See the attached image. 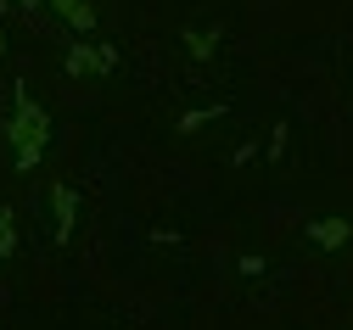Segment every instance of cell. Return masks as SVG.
<instances>
[{"mask_svg":"<svg viewBox=\"0 0 353 330\" xmlns=\"http://www.w3.org/2000/svg\"><path fill=\"white\" fill-rule=\"evenodd\" d=\"M12 140H17V163H39V152H46V112H39L28 96L17 101V123H12Z\"/></svg>","mask_w":353,"mask_h":330,"instance_id":"1","label":"cell"},{"mask_svg":"<svg viewBox=\"0 0 353 330\" xmlns=\"http://www.w3.org/2000/svg\"><path fill=\"white\" fill-rule=\"evenodd\" d=\"M51 6H57V12H62L73 28H90V23H96V12L84 6V0H51Z\"/></svg>","mask_w":353,"mask_h":330,"instance_id":"2","label":"cell"}]
</instances>
